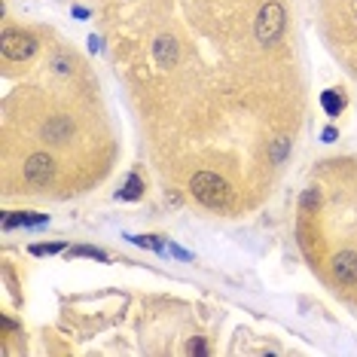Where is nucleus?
I'll return each mask as SVG.
<instances>
[{
  "label": "nucleus",
  "instance_id": "nucleus-1",
  "mask_svg": "<svg viewBox=\"0 0 357 357\" xmlns=\"http://www.w3.org/2000/svg\"><path fill=\"white\" fill-rule=\"evenodd\" d=\"M190 190H192V196H196L202 205H208V208H226L229 205V199H232L229 183H226L223 177L211 174V172H199L190 181Z\"/></svg>",
  "mask_w": 357,
  "mask_h": 357
},
{
  "label": "nucleus",
  "instance_id": "nucleus-2",
  "mask_svg": "<svg viewBox=\"0 0 357 357\" xmlns=\"http://www.w3.org/2000/svg\"><path fill=\"white\" fill-rule=\"evenodd\" d=\"M284 6L278 3V0H269V3L259 10L257 15V40L259 43H278V37L284 34Z\"/></svg>",
  "mask_w": 357,
  "mask_h": 357
},
{
  "label": "nucleus",
  "instance_id": "nucleus-3",
  "mask_svg": "<svg viewBox=\"0 0 357 357\" xmlns=\"http://www.w3.org/2000/svg\"><path fill=\"white\" fill-rule=\"evenodd\" d=\"M0 52L10 61H25L37 52V40L25 34V31H3V37H0Z\"/></svg>",
  "mask_w": 357,
  "mask_h": 357
},
{
  "label": "nucleus",
  "instance_id": "nucleus-4",
  "mask_svg": "<svg viewBox=\"0 0 357 357\" xmlns=\"http://www.w3.org/2000/svg\"><path fill=\"white\" fill-rule=\"evenodd\" d=\"M55 177V162L52 156L46 153H34L28 162H25V181L34 183V186H46Z\"/></svg>",
  "mask_w": 357,
  "mask_h": 357
},
{
  "label": "nucleus",
  "instance_id": "nucleus-5",
  "mask_svg": "<svg viewBox=\"0 0 357 357\" xmlns=\"http://www.w3.org/2000/svg\"><path fill=\"white\" fill-rule=\"evenodd\" d=\"M333 272L342 284H357V254L354 250H342L333 259Z\"/></svg>",
  "mask_w": 357,
  "mask_h": 357
},
{
  "label": "nucleus",
  "instance_id": "nucleus-6",
  "mask_svg": "<svg viewBox=\"0 0 357 357\" xmlns=\"http://www.w3.org/2000/svg\"><path fill=\"white\" fill-rule=\"evenodd\" d=\"M153 55H156L159 68H174L177 55H181V50H177V40L174 37H159L156 43H153Z\"/></svg>",
  "mask_w": 357,
  "mask_h": 357
},
{
  "label": "nucleus",
  "instance_id": "nucleus-7",
  "mask_svg": "<svg viewBox=\"0 0 357 357\" xmlns=\"http://www.w3.org/2000/svg\"><path fill=\"white\" fill-rule=\"evenodd\" d=\"M50 223L46 214H28V211H6L3 214V229H13V226H43Z\"/></svg>",
  "mask_w": 357,
  "mask_h": 357
},
{
  "label": "nucleus",
  "instance_id": "nucleus-8",
  "mask_svg": "<svg viewBox=\"0 0 357 357\" xmlns=\"http://www.w3.org/2000/svg\"><path fill=\"white\" fill-rule=\"evenodd\" d=\"M70 132H74V123H70L68 116H55L52 123H46V128H43V135L50 137V141H55V144H61Z\"/></svg>",
  "mask_w": 357,
  "mask_h": 357
},
{
  "label": "nucleus",
  "instance_id": "nucleus-9",
  "mask_svg": "<svg viewBox=\"0 0 357 357\" xmlns=\"http://www.w3.org/2000/svg\"><path fill=\"white\" fill-rule=\"evenodd\" d=\"M321 107L327 110V116H339V113L345 110V95L339 92V89H327V92L321 95Z\"/></svg>",
  "mask_w": 357,
  "mask_h": 357
},
{
  "label": "nucleus",
  "instance_id": "nucleus-10",
  "mask_svg": "<svg viewBox=\"0 0 357 357\" xmlns=\"http://www.w3.org/2000/svg\"><path fill=\"white\" fill-rule=\"evenodd\" d=\"M141 192H144V181L137 174H128V181L126 186L119 190V199H126V202H135V199H141Z\"/></svg>",
  "mask_w": 357,
  "mask_h": 357
},
{
  "label": "nucleus",
  "instance_id": "nucleus-11",
  "mask_svg": "<svg viewBox=\"0 0 357 357\" xmlns=\"http://www.w3.org/2000/svg\"><path fill=\"white\" fill-rule=\"evenodd\" d=\"M128 238H132L135 245H141V248H150V250H156V254H165V238H162V235H128Z\"/></svg>",
  "mask_w": 357,
  "mask_h": 357
},
{
  "label": "nucleus",
  "instance_id": "nucleus-12",
  "mask_svg": "<svg viewBox=\"0 0 357 357\" xmlns=\"http://www.w3.org/2000/svg\"><path fill=\"white\" fill-rule=\"evenodd\" d=\"M68 257H92V259H101V263H107V254H104L101 248H89V245L68 248Z\"/></svg>",
  "mask_w": 357,
  "mask_h": 357
},
{
  "label": "nucleus",
  "instance_id": "nucleus-13",
  "mask_svg": "<svg viewBox=\"0 0 357 357\" xmlns=\"http://www.w3.org/2000/svg\"><path fill=\"white\" fill-rule=\"evenodd\" d=\"M318 205H321V192L318 190H305L303 199H299V208H303V211H312V208H318Z\"/></svg>",
  "mask_w": 357,
  "mask_h": 357
},
{
  "label": "nucleus",
  "instance_id": "nucleus-14",
  "mask_svg": "<svg viewBox=\"0 0 357 357\" xmlns=\"http://www.w3.org/2000/svg\"><path fill=\"white\" fill-rule=\"evenodd\" d=\"M287 150H290V137H278V144H275V150H272V162H284Z\"/></svg>",
  "mask_w": 357,
  "mask_h": 357
},
{
  "label": "nucleus",
  "instance_id": "nucleus-15",
  "mask_svg": "<svg viewBox=\"0 0 357 357\" xmlns=\"http://www.w3.org/2000/svg\"><path fill=\"white\" fill-rule=\"evenodd\" d=\"M59 250H64V245H31L34 257H50V254H59Z\"/></svg>",
  "mask_w": 357,
  "mask_h": 357
},
{
  "label": "nucleus",
  "instance_id": "nucleus-16",
  "mask_svg": "<svg viewBox=\"0 0 357 357\" xmlns=\"http://www.w3.org/2000/svg\"><path fill=\"white\" fill-rule=\"evenodd\" d=\"M186 351H190V354H199V357H205V354H208V345L202 342V339H192V342L186 345Z\"/></svg>",
  "mask_w": 357,
  "mask_h": 357
},
{
  "label": "nucleus",
  "instance_id": "nucleus-17",
  "mask_svg": "<svg viewBox=\"0 0 357 357\" xmlns=\"http://www.w3.org/2000/svg\"><path fill=\"white\" fill-rule=\"evenodd\" d=\"M89 50H92V52H101V37H89Z\"/></svg>",
  "mask_w": 357,
  "mask_h": 357
},
{
  "label": "nucleus",
  "instance_id": "nucleus-18",
  "mask_svg": "<svg viewBox=\"0 0 357 357\" xmlns=\"http://www.w3.org/2000/svg\"><path fill=\"white\" fill-rule=\"evenodd\" d=\"M324 144H333V141H336V128H324Z\"/></svg>",
  "mask_w": 357,
  "mask_h": 357
},
{
  "label": "nucleus",
  "instance_id": "nucleus-19",
  "mask_svg": "<svg viewBox=\"0 0 357 357\" xmlns=\"http://www.w3.org/2000/svg\"><path fill=\"white\" fill-rule=\"evenodd\" d=\"M0 324H3V333H13V330H19V324H13L10 318H0Z\"/></svg>",
  "mask_w": 357,
  "mask_h": 357
},
{
  "label": "nucleus",
  "instance_id": "nucleus-20",
  "mask_svg": "<svg viewBox=\"0 0 357 357\" xmlns=\"http://www.w3.org/2000/svg\"><path fill=\"white\" fill-rule=\"evenodd\" d=\"M168 250H172V254H174V257H181V259H190V254H186V250H183V248H174V245H168Z\"/></svg>",
  "mask_w": 357,
  "mask_h": 357
},
{
  "label": "nucleus",
  "instance_id": "nucleus-21",
  "mask_svg": "<svg viewBox=\"0 0 357 357\" xmlns=\"http://www.w3.org/2000/svg\"><path fill=\"white\" fill-rule=\"evenodd\" d=\"M74 15H77V19H89V10H86V6H74Z\"/></svg>",
  "mask_w": 357,
  "mask_h": 357
}]
</instances>
